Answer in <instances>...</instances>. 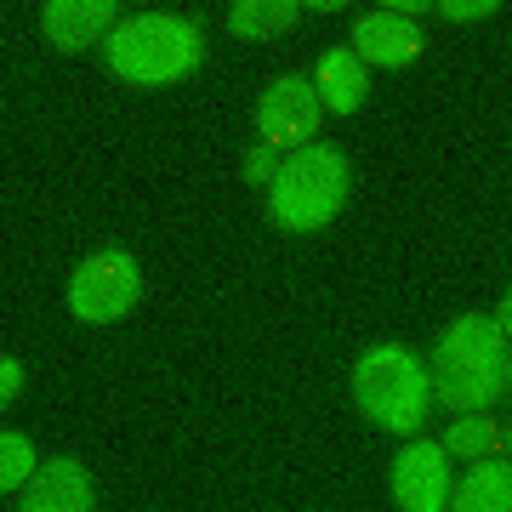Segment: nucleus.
I'll return each mask as SVG.
<instances>
[{
	"label": "nucleus",
	"instance_id": "1",
	"mask_svg": "<svg viewBox=\"0 0 512 512\" xmlns=\"http://www.w3.org/2000/svg\"><path fill=\"white\" fill-rule=\"evenodd\" d=\"M512 382L507 365V330L495 319H456V325L439 336V353H433V376L427 387L439 393L450 410H490Z\"/></svg>",
	"mask_w": 512,
	"mask_h": 512
},
{
	"label": "nucleus",
	"instance_id": "2",
	"mask_svg": "<svg viewBox=\"0 0 512 512\" xmlns=\"http://www.w3.org/2000/svg\"><path fill=\"white\" fill-rule=\"evenodd\" d=\"M109 69L131 86H171V80H183V74L200 69V29L183 18H165V12H143V18L120 23L109 35Z\"/></svg>",
	"mask_w": 512,
	"mask_h": 512
},
{
	"label": "nucleus",
	"instance_id": "3",
	"mask_svg": "<svg viewBox=\"0 0 512 512\" xmlns=\"http://www.w3.org/2000/svg\"><path fill=\"white\" fill-rule=\"evenodd\" d=\"M348 200V154L330 143H308L291 165L274 171V222L291 234L325 228Z\"/></svg>",
	"mask_w": 512,
	"mask_h": 512
},
{
	"label": "nucleus",
	"instance_id": "4",
	"mask_svg": "<svg viewBox=\"0 0 512 512\" xmlns=\"http://www.w3.org/2000/svg\"><path fill=\"white\" fill-rule=\"evenodd\" d=\"M353 393H359V410L387 433H416L427 421V399H433L427 365L410 348H393V342L365 353V365L353 370Z\"/></svg>",
	"mask_w": 512,
	"mask_h": 512
},
{
	"label": "nucleus",
	"instance_id": "5",
	"mask_svg": "<svg viewBox=\"0 0 512 512\" xmlns=\"http://www.w3.org/2000/svg\"><path fill=\"white\" fill-rule=\"evenodd\" d=\"M137 296H143V274H137V262H131L126 251L86 256L69 279V308H74V319H86V325H109V319L131 313Z\"/></svg>",
	"mask_w": 512,
	"mask_h": 512
},
{
	"label": "nucleus",
	"instance_id": "6",
	"mask_svg": "<svg viewBox=\"0 0 512 512\" xmlns=\"http://www.w3.org/2000/svg\"><path fill=\"white\" fill-rule=\"evenodd\" d=\"M256 126H262V143H308L313 126H319V92L302 74H279L274 86L262 92V109H256Z\"/></svg>",
	"mask_w": 512,
	"mask_h": 512
},
{
	"label": "nucleus",
	"instance_id": "7",
	"mask_svg": "<svg viewBox=\"0 0 512 512\" xmlns=\"http://www.w3.org/2000/svg\"><path fill=\"white\" fill-rule=\"evenodd\" d=\"M393 501L404 512H439L450 501V456L444 444H404L393 461Z\"/></svg>",
	"mask_w": 512,
	"mask_h": 512
},
{
	"label": "nucleus",
	"instance_id": "8",
	"mask_svg": "<svg viewBox=\"0 0 512 512\" xmlns=\"http://www.w3.org/2000/svg\"><path fill=\"white\" fill-rule=\"evenodd\" d=\"M353 46H359L365 63L404 69V63H416V52L427 40H421V29L404 18V12H370V18H359V29H353Z\"/></svg>",
	"mask_w": 512,
	"mask_h": 512
},
{
	"label": "nucleus",
	"instance_id": "9",
	"mask_svg": "<svg viewBox=\"0 0 512 512\" xmlns=\"http://www.w3.org/2000/svg\"><path fill=\"white\" fill-rule=\"evenodd\" d=\"M114 6L120 0H46V40L63 52H80L97 35H109Z\"/></svg>",
	"mask_w": 512,
	"mask_h": 512
},
{
	"label": "nucleus",
	"instance_id": "10",
	"mask_svg": "<svg viewBox=\"0 0 512 512\" xmlns=\"http://www.w3.org/2000/svg\"><path fill=\"white\" fill-rule=\"evenodd\" d=\"M23 507L29 512H86L92 507V478H86V467L80 461H46V473L29 484V495H23Z\"/></svg>",
	"mask_w": 512,
	"mask_h": 512
},
{
	"label": "nucleus",
	"instance_id": "11",
	"mask_svg": "<svg viewBox=\"0 0 512 512\" xmlns=\"http://www.w3.org/2000/svg\"><path fill=\"white\" fill-rule=\"evenodd\" d=\"M313 92L325 103L330 114H353L365 103L370 80H365V57L359 52H325L319 57V80H313Z\"/></svg>",
	"mask_w": 512,
	"mask_h": 512
},
{
	"label": "nucleus",
	"instance_id": "12",
	"mask_svg": "<svg viewBox=\"0 0 512 512\" xmlns=\"http://www.w3.org/2000/svg\"><path fill=\"white\" fill-rule=\"evenodd\" d=\"M456 512H507L512 507V467L507 456H484L473 473L456 484V501H444Z\"/></svg>",
	"mask_w": 512,
	"mask_h": 512
},
{
	"label": "nucleus",
	"instance_id": "13",
	"mask_svg": "<svg viewBox=\"0 0 512 512\" xmlns=\"http://www.w3.org/2000/svg\"><path fill=\"white\" fill-rule=\"evenodd\" d=\"M296 12H302V0H234L228 6V29L245 40H274L296 23Z\"/></svg>",
	"mask_w": 512,
	"mask_h": 512
},
{
	"label": "nucleus",
	"instance_id": "14",
	"mask_svg": "<svg viewBox=\"0 0 512 512\" xmlns=\"http://www.w3.org/2000/svg\"><path fill=\"white\" fill-rule=\"evenodd\" d=\"M444 456H507V427L501 421H490V416H467V421H456L450 433H444Z\"/></svg>",
	"mask_w": 512,
	"mask_h": 512
},
{
	"label": "nucleus",
	"instance_id": "15",
	"mask_svg": "<svg viewBox=\"0 0 512 512\" xmlns=\"http://www.w3.org/2000/svg\"><path fill=\"white\" fill-rule=\"evenodd\" d=\"M35 473V444L23 433H0V490H18Z\"/></svg>",
	"mask_w": 512,
	"mask_h": 512
},
{
	"label": "nucleus",
	"instance_id": "16",
	"mask_svg": "<svg viewBox=\"0 0 512 512\" xmlns=\"http://www.w3.org/2000/svg\"><path fill=\"white\" fill-rule=\"evenodd\" d=\"M433 6H439L450 23H478V18H490L501 0H433Z\"/></svg>",
	"mask_w": 512,
	"mask_h": 512
},
{
	"label": "nucleus",
	"instance_id": "17",
	"mask_svg": "<svg viewBox=\"0 0 512 512\" xmlns=\"http://www.w3.org/2000/svg\"><path fill=\"white\" fill-rule=\"evenodd\" d=\"M23 393V365L18 359H6V353H0V404H12Z\"/></svg>",
	"mask_w": 512,
	"mask_h": 512
},
{
	"label": "nucleus",
	"instance_id": "18",
	"mask_svg": "<svg viewBox=\"0 0 512 512\" xmlns=\"http://www.w3.org/2000/svg\"><path fill=\"white\" fill-rule=\"evenodd\" d=\"M274 154H279L274 143H262L251 160H245V177H251V183H268V177H274Z\"/></svg>",
	"mask_w": 512,
	"mask_h": 512
},
{
	"label": "nucleus",
	"instance_id": "19",
	"mask_svg": "<svg viewBox=\"0 0 512 512\" xmlns=\"http://www.w3.org/2000/svg\"><path fill=\"white\" fill-rule=\"evenodd\" d=\"M387 12H404V18H416V12H427V6H433V0H382Z\"/></svg>",
	"mask_w": 512,
	"mask_h": 512
},
{
	"label": "nucleus",
	"instance_id": "20",
	"mask_svg": "<svg viewBox=\"0 0 512 512\" xmlns=\"http://www.w3.org/2000/svg\"><path fill=\"white\" fill-rule=\"evenodd\" d=\"M302 6H313V12H336V6H348V0H302Z\"/></svg>",
	"mask_w": 512,
	"mask_h": 512
}]
</instances>
